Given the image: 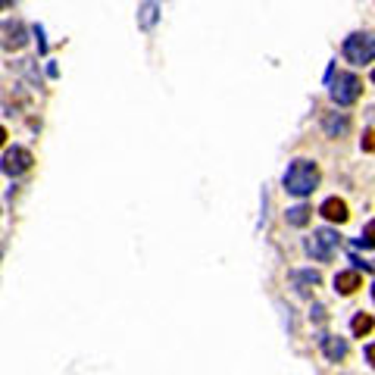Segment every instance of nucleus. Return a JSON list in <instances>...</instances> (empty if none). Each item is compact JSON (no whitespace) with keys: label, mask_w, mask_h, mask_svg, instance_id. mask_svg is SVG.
<instances>
[{"label":"nucleus","mask_w":375,"mask_h":375,"mask_svg":"<svg viewBox=\"0 0 375 375\" xmlns=\"http://www.w3.org/2000/svg\"><path fill=\"white\" fill-rule=\"evenodd\" d=\"M366 363H369L372 369H375V344H369V347H366Z\"/></svg>","instance_id":"nucleus-15"},{"label":"nucleus","mask_w":375,"mask_h":375,"mask_svg":"<svg viewBox=\"0 0 375 375\" xmlns=\"http://www.w3.org/2000/svg\"><path fill=\"white\" fill-rule=\"evenodd\" d=\"M344 57H347V63H353V66L372 63V57H375V35H372V31L351 35L344 41Z\"/></svg>","instance_id":"nucleus-3"},{"label":"nucleus","mask_w":375,"mask_h":375,"mask_svg":"<svg viewBox=\"0 0 375 375\" xmlns=\"http://www.w3.org/2000/svg\"><path fill=\"white\" fill-rule=\"evenodd\" d=\"M153 13H157V6H144V25L153 22Z\"/></svg>","instance_id":"nucleus-16"},{"label":"nucleus","mask_w":375,"mask_h":375,"mask_svg":"<svg viewBox=\"0 0 375 375\" xmlns=\"http://www.w3.org/2000/svg\"><path fill=\"white\" fill-rule=\"evenodd\" d=\"M363 150L366 153H375V129H366L363 132Z\"/></svg>","instance_id":"nucleus-14"},{"label":"nucleus","mask_w":375,"mask_h":375,"mask_svg":"<svg viewBox=\"0 0 375 375\" xmlns=\"http://www.w3.org/2000/svg\"><path fill=\"white\" fill-rule=\"evenodd\" d=\"M316 185H319V166L313 163V160H294V163L288 166V172H285L288 194L306 197V194L316 191Z\"/></svg>","instance_id":"nucleus-1"},{"label":"nucleus","mask_w":375,"mask_h":375,"mask_svg":"<svg viewBox=\"0 0 375 375\" xmlns=\"http://www.w3.org/2000/svg\"><path fill=\"white\" fill-rule=\"evenodd\" d=\"M372 328H375V319L369 316V313H357V316H353V323H351V332L357 334V338H366Z\"/></svg>","instance_id":"nucleus-10"},{"label":"nucleus","mask_w":375,"mask_h":375,"mask_svg":"<svg viewBox=\"0 0 375 375\" xmlns=\"http://www.w3.org/2000/svg\"><path fill=\"white\" fill-rule=\"evenodd\" d=\"M360 94H363V82H360V76H353V72H338V78H332L334 104L351 106L360 100Z\"/></svg>","instance_id":"nucleus-2"},{"label":"nucleus","mask_w":375,"mask_h":375,"mask_svg":"<svg viewBox=\"0 0 375 375\" xmlns=\"http://www.w3.org/2000/svg\"><path fill=\"white\" fill-rule=\"evenodd\" d=\"M334 247H338V234L332 229H316L310 238V244H306V250H310L319 263H328V260L334 257Z\"/></svg>","instance_id":"nucleus-4"},{"label":"nucleus","mask_w":375,"mask_h":375,"mask_svg":"<svg viewBox=\"0 0 375 375\" xmlns=\"http://www.w3.org/2000/svg\"><path fill=\"white\" fill-rule=\"evenodd\" d=\"M357 288H363V278H360V272H338V276H334V291L353 294Z\"/></svg>","instance_id":"nucleus-8"},{"label":"nucleus","mask_w":375,"mask_h":375,"mask_svg":"<svg viewBox=\"0 0 375 375\" xmlns=\"http://www.w3.org/2000/svg\"><path fill=\"white\" fill-rule=\"evenodd\" d=\"M10 6H13L10 0H0V10H10Z\"/></svg>","instance_id":"nucleus-18"},{"label":"nucleus","mask_w":375,"mask_h":375,"mask_svg":"<svg viewBox=\"0 0 375 375\" xmlns=\"http://www.w3.org/2000/svg\"><path fill=\"white\" fill-rule=\"evenodd\" d=\"M347 129H351V119L341 113V116H334V113H328L325 116V132L332 138H338V135H347Z\"/></svg>","instance_id":"nucleus-9"},{"label":"nucleus","mask_w":375,"mask_h":375,"mask_svg":"<svg viewBox=\"0 0 375 375\" xmlns=\"http://www.w3.org/2000/svg\"><path fill=\"white\" fill-rule=\"evenodd\" d=\"M310 206H304V204H300V206H291V210H288V222H291V225H306V222H310Z\"/></svg>","instance_id":"nucleus-11"},{"label":"nucleus","mask_w":375,"mask_h":375,"mask_svg":"<svg viewBox=\"0 0 375 375\" xmlns=\"http://www.w3.org/2000/svg\"><path fill=\"white\" fill-rule=\"evenodd\" d=\"M372 300H375V285H372Z\"/></svg>","instance_id":"nucleus-19"},{"label":"nucleus","mask_w":375,"mask_h":375,"mask_svg":"<svg viewBox=\"0 0 375 375\" xmlns=\"http://www.w3.org/2000/svg\"><path fill=\"white\" fill-rule=\"evenodd\" d=\"M294 281H300V285H304V288H300V294H310V288L319 285V276H316V272H297Z\"/></svg>","instance_id":"nucleus-12"},{"label":"nucleus","mask_w":375,"mask_h":375,"mask_svg":"<svg viewBox=\"0 0 375 375\" xmlns=\"http://www.w3.org/2000/svg\"><path fill=\"white\" fill-rule=\"evenodd\" d=\"M3 144H6V129L0 125V147H3Z\"/></svg>","instance_id":"nucleus-17"},{"label":"nucleus","mask_w":375,"mask_h":375,"mask_svg":"<svg viewBox=\"0 0 375 375\" xmlns=\"http://www.w3.org/2000/svg\"><path fill=\"white\" fill-rule=\"evenodd\" d=\"M372 82H375V69H372Z\"/></svg>","instance_id":"nucleus-20"},{"label":"nucleus","mask_w":375,"mask_h":375,"mask_svg":"<svg viewBox=\"0 0 375 375\" xmlns=\"http://www.w3.org/2000/svg\"><path fill=\"white\" fill-rule=\"evenodd\" d=\"M31 163H35L31 150H25V147H13V150L3 153V163H0V169H3L6 176H22V172L31 169Z\"/></svg>","instance_id":"nucleus-5"},{"label":"nucleus","mask_w":375,"mask_h":375,"mask_svg":"<svg viewBox=\"0 0 375 375\" xmlns=\"http://www.w3.org/2000/svg\"><path fill=\"white\" fill-rule=\"evenodd\" d=\"M319 213H323L328 222H347V216H351V213H347V204L341 197H328L325 204L319 206Z\"/></svg>","instance_id":"nucleus-6"},{"label":"nucleus","mask_w":375,"mask_h":375,"mask_svg":"<svg viewBox=\"0 0 375 375\" xmlns=\"http://www.w3.org/2000/svg\"><path fill=\"white\" fill-rule=\"evenodd\" d=\"M357 247H375V219L363 229V234L357 238Z\"/></svg>","instance_id":"nucleus-13"},{"label":"nucleus","mask_w":375,"mask_h":375,"mask_svg":"<svg viewBox=\"0 0 375 375\" xmlns=\"http://www.w3.org/2000/svg\"><path fill=\"white\" fill-rule=\"evenodd\" d=\"M323 351H325V357L332 360V363H338V360L347 357V341H344V338H334V334H328V338H323Z\"/></svg>","instance_id":"nucleus-7"}]
</instances>
